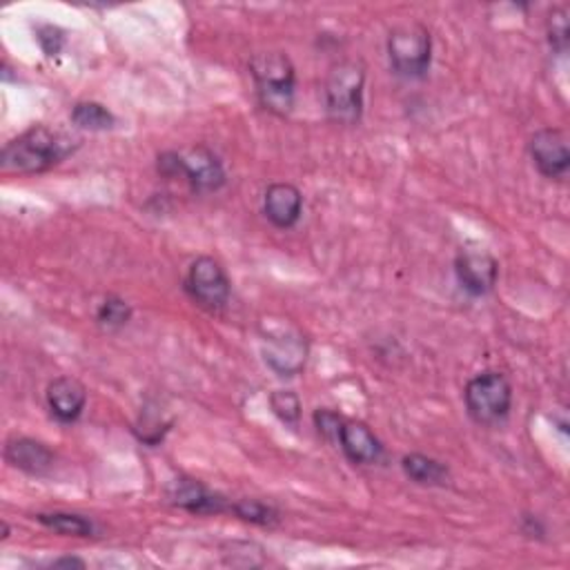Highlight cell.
Returning <instances> with one entry per match:
<instances>
[{"mask_svg":"<svg viewBox=\"0 0 570 570\" xmlns=\"http://www.w3.org/2000/svg\"><path fill=\"white\" fill-rule=\"evenodd\" d=\"M79 145L81 141L63 132L34 125L3 147V152H0V170L8 174H43L72 156Z\"/></svg>","mask_w":570,"mask_h":570,"instance_id":"cell-1","label":"cell"},{"mask_svg":"<svg viewBox=\"0 0 570 570\" xmlns=\"http://www.w3.org/2000/svg\"><path fill=\"white\" fill-rule=\"evenodd\" d=\"M256 99L263 110L274 116H288L295 110L297 70L288 54L261 52L250 59Z\"/></svg>","mask_w":570,"mask_h":570,"instance_id":"cell-2","label":"cell"},{"mask_svg":"<svg viewBox=\"0 0 570 570\" xmlns=\"http://www.w3.org/2000/svg\"><path fill=\"white\" fill-rule=\"evenodd\" d=\"M326 114L333 123L357 125L364 116L366 65L362 61H339L330 68L326 88Z\"/></svg>","mask_w":570,"mask_h":570,"instance_id":"cell-3","label":"cell"},{"mask_svg":"<svg viewBox=\"0 0 570 570\" xmlns=\"http://www.w3.org/2000/svg\"><path fill=\"white\" fill-rule=\"evenodd\" d=\"M468 417L477 426L495 428L503 424L512 408V384L499 370H486L472 377L464 388Z\"/></svg>","mask_w":570,"mask_h":570,"instance_id":"cell-4","label":"cell"},{"mask_svg":"<svg viewBox=\"0 0 570 570\" xmlns=\"http://www.w3.org/2000/svg\"><path fill=\"white\" fill-rule=\"evenodd\" d=\"M388 59L397 77L424 79L432 63V37L426 26L408 21L397 26L388 37Z\"/></svg>","mask_w":570,"mask_h":570,"instance_id":"cell-5","label":"cell"},{"mask_svg":"<svg viewBox=\"0 0 570 570\" xmlns=\"http://www.w3.org/2000/svg\"><path fill=\"white\" fill-rule=\"evenodd\" d=\"M263 337V359L278 377H297L306 370V362L311 355L308 339L304 333L291 324L276 326L261 333Z\"/></svg>","mask_w":570,"mask_h":570,"instance_id":"cell-6","label":"cell"},{"mask_svg":"<svg viewBox=\"0 0 570 570\" xmlns=\"http://www.w3.org/2000/svg\"><path fill=\"white\" fill-rule=\"evenodd\" d=\"M185 293L205 313H221L230 304L232 283L223 265L212 256H199L192 261L185 276Z\"/></svg>","mask_w":570,"mask_h":570,"instance_id":"cell-7","label":"cell"},{"mask_svg":"<svg viewBox=\"0 0 570 570\" xmlns=\"http://www.w3.org/2000/svg\"><path fill=\"white\" fill-rule=\"evenodd\" d=\"M165 497L172 506L192 515H230L232 501L218 492H212L203 481L194 477H176L165 488Z\"/></svg>","mask_w":570,"mask_h":570,"instance_id":"cell-8","label":"cell"},{"mask_svg":"<svg viewBox=\"0 0 570 570\" xmlns=\"http://www.w3.org/2000/svg\"><path fill=\"white\" fill-rule=\"evenodd\" d=\"M455 274L470 297H486L499 278V261L486 250H461L455 258Z\"/></svg>","mask_w":570,"mask_h":570,"instance_id":"cell-9","label":"cell"},{"mask_svg":"<svg viewBox=\"0 0 570 570\" xmlns=\"http://www.w3.org/2000/svg\"><path fill=\"white\" fill-rule=\"evenodd\" d=\"M528 152H530V159H532L537 172L543 179H550V181L566 179V174L570 170V147H568V139L561 130L543 128V130L535 132L528 143Z\"/></svg>","mask_w":570,"mask_h":570,"instance_id":"cell-10","label":"cell"},{"mask_svg":"<svg viewBox=\"0 0 570 570\" xmlns=\"http://www.w3.org/2000/svg\"><path fill=\"white\" fill-rule=\"evenodd\" d=\"M181 170L183 181L190 183L194 194L218 192L227 181L221 159L207 145H194L181 152Z\"/></svg>","mask_w":570,"mask_h":570,"instance_id":"cell-11","label":"cell"},{"mask_svg":"<svg viewBox=\"0 0 570 570\" xmlns=\"http://www.w3.org/2000/svg\"><path fill=\"white\" fill-rule=\"evenodd\" d=\"M337 446L355 466H375L384 459V444L364 421L344 419Z\"/></svg>","mask_w":570,"mask_h":570,"instance_id":"cell-12","label":"cell"},{"mask_svg":"<svg viewBox=\"0 0 570 570\" xmlns=\"http://www.w3.org/2000/svg\"><path fill=\"white\" fill-rule=\"evenodd\" d=\"M263 214L278 230L295 227L304 214L302 190L293 183H272L263 196Z\"/></svg>","mask_w":570,"mask_h":570,"instance_id":"cell-13","label":"cell"},{"mask_svg":"<svg viewBox=\"0 0 570 570\" xmlns=\"http://www.w3.org/2000/svg\"><path fill=\"white\" fill-rule=\"evenodd\" d=\"M45 399L52 417H57L61 424H74L81 419L88 406V388L77 377L63 375L50 381Z\"/></svg>","mask_w":570,"mask_h":570,"instance_id":"cell-14","label":"cell"},{"mask_svg":"<svg viewBox=\"0 0 570 570\" xmlns=\"http://www.w3.org/2000/svg\"><path fill=\"white\" fill-rule=\"evenodd\" d=\"M6 461L32 477H45L54 468V452L32 437H12L6 444Z\"/></svg>","mask_w":570,"mask_h":570,"instance_id":"cell-15","label":"cell"},{"mask_svg":"<svg viewBox=\"0 0 570 570\" xmlns=\"http://www.w3.org/2000/svg\"><path fill=\"white\" fill-rule=\"evenodd\" d=\"M406 477L419 486H446L450 481V468L428 455L410 452L401 459Z\"/></svg>","mask_w":570,"mask_h":570,"instance_id":"cell-16","label":"cell"},{"mask_svg":"<svg viewBox=\"0 0 570 570\" xmlns=\"http://www.w3.org/2000/svg\"><path fill=\"white\" fill-rule=\"evenodd\" d=\"M34 519L41 526H45V528H50V530H54L63 537L85 539V537H92L94 530H96L92 519H88L83 515H77V512H37Z\"/></svg>","mask_w":570,"mask_h":570,"instance_id":"cell-17","label":"cell"},{"mask_svg":"<svg viewBox=\"0 0 570 570\" xmlns=\"http://www.w3.org/2000/svg\"><path fill=\"white\" fill-rule=\"evenodd\" d=\"M70 119L77 128L90 130V132H108V130H114L116 125V116L103 103H96V101H79L72 108Z\"/></svg>","mask_w":570,"mask_h":570,"instance_id":"cell-18","label":"cell"},{"mask_svg":"<svg viewBox=\"0 0 570 570\" xmlns=\"http://www.w3.org/2000/svg\"><path fill=\"white\" fill-rule=\"evenodd\" d=\"M230 515L238 517L241 521L263 526V528H272L281 521V512L274 506H269L265 501H258V499L232 501V512Z\"/></svg>","mask_w":570,"mask_h":570,"instance_id":"cell-19","label":"cell"},{"mask_svg":"<svg viewBox=\"0 0 570 570\" xmlns=\"http://www.w3.org/2000/svg\"><path fill=\"white\" fill-rule=\"evenodd\" d=\"M132 315H134V311L123 297L110 295V297H105V302L96 311V324L103 330L114 333V330L125 328L132 322Z\"/></svg>","mask_w":570,"mask_h":570,"instance_id":"cell-20","label":"cell"},{"mask_svg":"<svg viewBox=\"0 0 570 570\" xmlns=\"http://www.w3.org/2000/svg\"><path fill=\"white\" fill-rule=\"evenodd\" d=\"M269 408L281 424L291 426V428H299L304 406L295 390H274L269 395Z\"/></svg>","mask_w":570,"mask_h":570,"instance_id":"cell-21","label":"cell"},{"mask_svg":"<svg viewBox=\"0 0 570 570\" xmlns=\"http://www.w3.org/2000/svg\"><path fill=\"white\" fill-rule=\"evenodd\" d=\"M546 34L548 43L557 54H566L568 41H570V28H568V10L566 8H554L548 14L546 21Z\"/></svg>","mask_w":570,"mask_h":570,"instance_id":"cell-22","label":"cell"},{"mask_svg":"<svg viewBox=\"0 0 570 570\" xmlns=\"http://www.w3.org/2000/svg\"><path fill=\"white\" fill-rule=\"evenodd\" d=\"M37 39H39L41 50L48 57H59L63 45H65V32L61 28H57V26H41L37 30Z\"/></svg>","mask_w":570,"mask_h":570,"instance_id":"cell-23","label":"cell"},{"mask_svg":"<svg viewBox=\"0 0 570 570\" xmlns=\"http://www.w3.org/2000/svg\"><path fill=\"white\" fill-rule=\"evenodd\" d=\"M342 424H344V417L339 413H333V410H317L315 413V426L319 430V435L333 444H337V437H339V430H342Z\"/></svg>","mask_w":570,"mask_h":570,"instance_id":"cell-24","label":"cell"},{"mask_svg":"<svg viewBox=\"0 0 570 570\" xmlns=\"http://www.w3.org/2000/svg\"><path fill=\"white\" fill-rule=\"evenodd\" d=\"M521 530H523V535H528V537H543L546 535V528L541 526V521L537 519V517H532V515H523V526H521Z\"/></svg>","mask_w":570,"mask_h":570,"instance_id":"cell-25","label":"cell"},{"mask_svg":"<svg viewBox=\"0 0 570 570\" xmlns=\"http://www.w3.org/2000/svg\"><path fill=\"white\" fill-rule=\"evenodd\" d=\"M88 563L81 557H61L52 561V568H85Z\"/></svg>","mask_w":570,"mask_h":570,"instance_id":"cell-26","label":"cell"},{"mask_svg":"<svg viewBox=\"0 0 570 570\" xmlns=\"http://www.w3.org/2000/svg\"><path fill=\"white\" fill-rule=\"evenodd\" d=\"M8 537H10V523H8V521H3V535H0V539L6 541Z\"/></svg>","mask_w":570,"mask_h":570,"instance_id":"cell-27","label":"cell"}]
</instances>
